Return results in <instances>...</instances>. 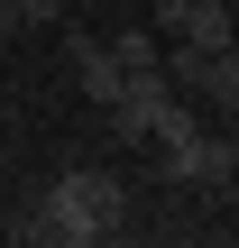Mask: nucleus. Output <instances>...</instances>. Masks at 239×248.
I'll return each mask as SVG.
<instances>
[{
    "label": "nucleus",
    "mask_w": 239,
    "mask_h": 248,
    "mask_svg": "<svg viewBox=\"0 0 239 248\" xmlns=\"http://www.w3.org/2000/svg\"><path fill=\"white\" fill-rule=\"evenodd\" d=\"M120 212H129V184H120L111 166H74V175H55V184H46L37 230L83 248V239H111V230H120Z\"/></svg>",
    "instance_id": "obj_1"
},
{
    "label": "nucleus",
    "mask_w": 239,
    "mask_h": 248,
    "mask_svg": "<svg viewBox=\"0 0 239 248\" xmlns=\"http://www.w3.org/2000/svg\"><path fill=\"white\" fill-rule=\"evenodd\" d=\"M111 120H120V138H184V129H203L193 120V101H184V83L166 74V64H147V74H129L120 83V101H111Z\"/></svg>",
    "instance_id": "obj_2"
},
{
    "label": "nucleus",
    "mask_w": 239,
    "mask_h": 248,
    "mask_svg": "<svg viewBox=\"0 0 239 248\" xmlns=\"http://www.w3.org/2000/svg\"><path fill=\"white\" fill-rule=\"evenodd\" d=\"M230 138H212V129H184V138H166V184H230Z\"/></svg>",
    "instance_id": "obj_3"
},
{
    "label": "nucleus",
    "mask_w": 239,
    "mask_h": 248,
    "mask_svg": "<svg viewBox=\"0 0 239 248\" xmlns=\"http://www.w3.org/2000/svg\"><path fill=\"white\" fill-rule=\"evenodd\" d=\"M64 55H74V83H83V101H101V110H111V101H120V83H129V64L111 55V37L74 28V37H64Z\"/></svg>",
    "instance_id": "obj_4"
},
{
    "label": "nucleus",
    "mask_w": 239,
    "mask_h": 248,
    "mask_svg": "<svg viewBox=\"0 0 239 248\" xmlns=\"http://www.w3.org/2000/svg\"><path fill=\"white\" fill-rule=\"evenodd\" d=\"M193 101H212V110H230V120H239V46H221V55L193 64Z\"/></svg>",
    "instance_id": "obj_5"
},
{
    "label": "nucleus",
    "mask_w": 239,
    "mask_h": 248,
    "mask_svg": "<svg viewBox=\"0 0 239 248\" xmlns=\"http://www.w3.org/2000/svg\"><path fill=\"white\" fill-rule=\"evenodd\" d=\"M111 55H120L129 74H147V64H166V37H157V18H147V28H120V37H111Z\"/></svg>",
    "instance_id": "obj_6"
},
{
    "label": "nucleus",
    "mask_w": 239,
    "mask_h": 248,
    "mask_svg": "<svg viewBox=\"0 0 239 248\" xmlns=\"http://www.w3.org/2000/svg\"><path fill=\"white\" fill-rule=\"evenodd\" d=\"M0 18H18V28H46V18H64V0H0Z\"/></svg>",
    "instance_id": "obj_7"
},
{
    "label": "nucleus",
    "mask_w": 239,
    "mask_h": 248,
    "mask_svg": "<svg viewBox=\"0 0 239 248\" xmlns=\"http://www.w3.org/2000/svg\"><path fill=\"white\" fill-rule=\"evenodd\" d=\"M212 9H230V0H212Z\"/></svg>",
    "instance_id": "obj_8"
}]
</instances>
